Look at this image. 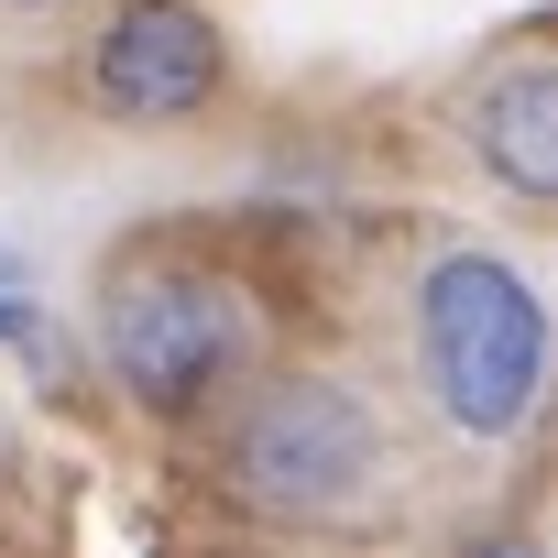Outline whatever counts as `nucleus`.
Instances as JSON below:
<instances>
[{"label":"nucleus","instance_id":"obj_6","mask_svg":"<svg viewBox=\"0 0 558 558\" xmlns=\"http://www.w3.org/2000/svg\"><path fill=\"white\" fill-rule=\"evenodd\" d=\"M45 12H77V0H0V23H45Z\"/></svg>","mask_w":558,"mask_h":558},{"label":"nucleus","instance_id":"obj_5","mask_svg":"<svg viewBox=\"0 0 558 558\" xmlns=\"http://www.w3.org/2000/svg\"><path fill=\"white\" fill-rule=\"evenodd\" d=\"M449 132H460L471 175L504 186L525 219L558 208V56H547V45H504V56L460 88Z\"/></svg>","mask_w":558,"mask_h":558},{"label":"nucleus","instance_id":"obj_4","mask_svg":"<svg viewBox=\"0 0 558 558\" xmlns=\"http://www.w3.org/2000/svg\"><path fill=\"white\" fill-rule=\"evenodd\" d=\"M77 88L110 132H186L230 99V34L208 0H110Z\"/></svg>","mask_w":558,"mask_h":558},{"label":"nucleus","instance_id":"obj_3","mask_svg":"<svg viewBox=\"0 0 558 558\" xmlns=\"http://www.w3.org/2000/svg\"><path fill=\"white\" fill-rule=\"evenodd\" d=\"M252 362H263V307H252L241 274H219L197 252H132V263H110V286H99V373L121 384L132 416L186 427Z\"/></svg>","mask_w":558,"mask_h":558},{"label":"nucleus","instance_id":"obj_2","mask_svg":"<svg viewBox=\"0 0 558 558\" xmlns=\"http://www.w3.org/2000/svg\"><path fill=\"white\" fill-rule=\"evenodd\" d=\"M405 340H416V384H427L449 438L504 449V438L536 427V405H547V307L525 286V263H504L482 241L427 252Z\"/></svg>","mask_w":558,"mask_h":558},{"label":"nucleus","instance_id":"obj_1","mask_svg":"<svg viewBox=\"0 0 558 558\" xmlns=\"http://www.w3.org/2000/svg\"><path fill=\"white\" fill-rule=\"evenodd\" d=\"M384 471H395V438H384L373 395L340 373L252 362L208 405V482H219V504H241L263 525H351V514H373Z\"/></svg>","mask_w":558,"mask_h":558}]
</instances>
